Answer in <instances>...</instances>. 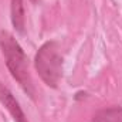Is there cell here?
I'll use <instances>...</instances> for the list:
<instances>
[{"label": "cell", "mask_w": 122, "mask_h": 122, "mask_svg": "<svg viewBox=\"0 0 122 122\" xmlns=\"http://www.w3.org/2000/svg\"><path fill=\"white\" fill-rule=\"evenodd\" d=\"M0 48L4 57L6 67L10 71L11 77L19 82V85L31 99H34L36 91L29 71L27 56L21 48V46L19 44V41L14 38V36L7 30H0Z\"/></svg>", "instance_id": "obj_1"}, {"label": "cell", "mask_w": 122, "mask_h": 122, "mask_svg": "<svg viewBox=\"0 0 122 122\" xmlns=\"http://www.w3.org/2000/svg\"><path fill=\"white\" fill-rule=\"evenodd\" d=\"M34 67L47 87L54 90L58 87L62 78V54L58 41L48 40L40 46L34 57Z\"/></svg>", "instance_id": "obj_2"}, {"label": "cell", "mask_w": 122, "mask_h": 122, "mask_svg": "<svg viewBox=\"0 0 122 122\" xmlns=\"http://www.w3.org/2000/svg\"><path fill=\"white\" fill-rule=\"evenodd\" d=\"M0 102L9 111V114L11 115V118H13L14 122H29L26 114L23 112L19 101L13 95V92L10 91L6 85H3L1 82H0Z\"/></svg>", "instance_id": "obj_3"}, {"label": "cell", "mask_w": 122, "mask_h": 122, "mask_svg": "<svg viewBox=\"0 0 122 122\" xmlns=\"http://www.w3.org/2000/svg\"><path fill=\"white\" fill-rule=\"evenodd\" d=\"M10 17L14 30L19 34H24L26 27V14H24V3L23 0H10Z\"/></svg>", "instance_id": "obj_4"}, {"label": "cell", "mask_w": 122, "mask_h": 122, "mask_svg": "<svg viewBox=\"0 0 122 122\" xmlns=\"http://www.w3.org/2000/svg\"><path fill=\"white\" fill-rule=\"evenodd\" d=\"M92 122H122V107H109L99 109L94 115Z\"/></svg>", "instance_id": "obj_5"}, {"label": "cell", "mask_w": 122, "mask_h": 122, "mask_svg": "<svg viewBox=\"0 0 122 122\" xmlns=\"http://www.w3.org/2000/svg\"><path fill=\"white\" fill-rule=\"evenodd\" d=\"M31 3H38V1H40V0H30Z\"/></svg>", "instance_id": "obj_6"}]
</instances>
